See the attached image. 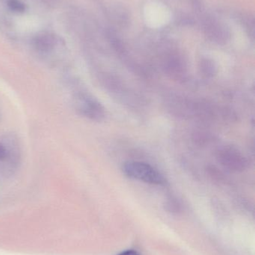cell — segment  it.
Returning a JSON list of instances; mask_svg holds the SVG:
<instances>
[{
    "mask_svg": "<svg viewBox=\"0 0 255 255\" xmlns=\"http://www.w3.org/2000/svg\"><path fill=\"white\" fill-rule=\"evenodd\" d=\"M7 4H8L9 8L13 11L18 12V13L25 11V4L19 0H9L7 1Z\"/></svg>",
    "mask_w": 255,
    "mask_h": 255,
    "instance_id": "cell-5",
    "label": "cell"
},
{
    "mask_svg": "<svg viewBox=\"0 0 255 255\" xmlns=\"http://www.w3.org/2000/svg\"><path fill=\"white\" fill-rule=\"evenodd\" d=\"M122 170L129 178L143 181L147 184L163 185L166 183L164 177L159 171L143 162H126L123 165Z\"/></svg>",
    "mask_w": 255,
    "mask_h": 255,
    "instance_id": "cell-2",
    "label": "cell"
},
{
    "mask_svg": "<svg viewBox=\"0 0 255 255\" xmlns=\"http://www.w3.org/2000/svg\"><path fill=\"white\" fill-rule=\"evenodd\" d=\"M73 106L79 115L91 121H101L106 116L102 105L89 94H76L73 97Z\"/></svg>",
    "mask_w": 255,
    "mask_h": 255,
    "instance_id": "cell-3",
    "label": "cell"
},
{
    "mask_svg": "<svg viewBox=\"0 0 255 255\" xmlns=\"http://www.w3.org/2000/svg\"><path fill=\"white\" fill-rule=\"evenodd\" d=\"M21 148L19 140L13 134H6L0 139V177L13 175L19 167Z\"/></svg>",
    "mask_w": 255,
    "mask_h": 255,
    "instance_id": "cell-1",
    "label": "cell"
},
{
    "mask_svg": "<svg viewBox=\"0 0 255 255\" xmlns=\"http://www.w3.org/2000/svg\"><path fill=\"white\" fill-rule=\"evenodd\" d=\"M217 159L224 167L230 170L244 171L248 165L245 156L235 147H224L218 151Z\"/></svg>",
    "mask_w": 255,
    "mask_h": 255,
    "instance_id": "cell-4",
    "label": "cell"
},
{
    "mask_svg": "<svg viewBox=\"0 0 255 255\" xmlns=\"http://www.w3.org/2000/svg\"><path fill=\"white\" fill-rule=\"evenodd\" d=\"M118 255H140L139 253L133 251V250H127V251L122 252Z\"/></svg>",
    "mask_w": 255,
    "mask_h": 255,
    "instance_id": "cell-6",
    "label": "cell"
}]
</instances>
